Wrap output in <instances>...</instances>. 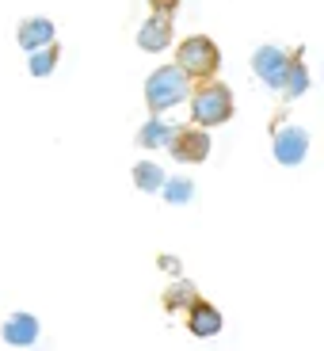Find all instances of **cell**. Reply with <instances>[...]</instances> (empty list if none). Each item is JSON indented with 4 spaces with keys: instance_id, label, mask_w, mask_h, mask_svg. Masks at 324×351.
Wrapping results in <instances>:
<instances>
[{
    "instance_id": "cell-1",
    "label": "cell",
    "mask_w": 324,
    "mask_h": 351,
    "mask_svg": "<svg viewBox=\"0 0 324 351\" xmlns=\"http://www.w3.org/2000/svg\"><path fill=\"white\" fill-rule=\"evenodd\" d=\"M218 65H221V50L206 35H191L175 46V69L187 80H210L218 73Z\"/></svg>"
},
{
    "instance_id": "cell-2",
    "label": "cell",
    "mask_w": 324,
    "mask_h": 351,
    "mask_svg": "<svg viewBox=\"0 0 324 351\" xmlns=\"http://www.w3.org/2000/svg\"><path fill=\"white\" fill-rule=\"evenodd\" d=\"M229 119H233V92H229V84L210 80V84H199L191 92V126L206 130V126H221Z\"/></svg>"
},
{
    "instance_id": "cell-3",
    "label": "cell",
    "mask_w": 324,
    "mask_h": 351,
    "mask_svg": "<svg viewBox=\"0 0 324 351\" xmlns=\"http://www.w3.org/2000/svg\"><path fill=\"white\" fill-rule=\"evenodd\" d=\"M187 96H191V80L175 69V65H160V69H153L149 80H145V104H149L153 114L172 111V107L184 104Z\"/></svg>"
},
{
    "instance_id": "cell-4",
    "label": "cell",
    "mask_w": 324,
    "mask_h": 351,
    "mask_svg": "<svg viewBox=\"0 0 324 351\" xmlns=\"http://www.w3.org/2000/svg\"><path fill=\"white\" fill-rule=\"evenodd\" d=\"M168 149H172V157L179 165H202L210 157V138L199 126H175L172 138H168Z\"/></svg>"
},
{
    "instance_id": "cell-5",
    "label": "cell",
    "mask_w": 324,
    "mask_h": 351,
    "mask_svg": "<svg viewBox=\"0 0 324 351\" xmlns=\"http://www.w3.org/2000/svg\"><path fill=\"white\" fill-rule=\"evenodd\" d=\"M309 153V130H301V126H282V130H275V160L286 168L301 165Z\"/></svg>"
},
{
    "instance_id": "cell-6",
    "label": "cell",
    "mask_w": 324,
    "mask_h": 351,
    "mask_svg": "<svg viewBox=\"0 0 324 351\" xmlns=\"http://www.w3.org/2000/svg\"><path fill=\"white\" fill-rule=\"evenodd\" d=\"M286 62L290 53H282L279 46H260L252 53V73L271 88H282V77H286Z\"/></svg>"
},
{
    "instance_id": "cell-7",
    "label": "cell",
    "mask_w": 324,
    "mask_h": 351,
    "mask_svg": "<svg viewBox=\"0 0 324 351\" xmlns=\"http://www.w3.org/2000/svg\"><path fill=\"white\" fill-rule=\"evenodd\" d=\"M221 313H218V306H210L206 298H199L191 309H187V328H191V336H199V340H210V336H218L221 332Z\"/></svg>"
},
{
    "instance_id": "cell-8",
    "label": "cell",
    "mask_w": 324,
    "mask_h": 351,
    "mask_svg": "<svg viewBox=\"0 0 324 351\" xmlns=\"http://www.w3.org/2000/svg\"><path fill=\"white\" fill-rule=\"evenodd\" d=\"M172 16H149L145 23H141L138 31V46L141 50H149V53H160L172 46Z\"/></svg>"
},
{
    "instance_id": "cell-9",
    "label": "cell",
    "mask_w": 324,
    "mask_h": 351,
    "mask_svg": "<svg viewBox=\"0 0 324 351\" xmlns=\"http://www.w3.org/2000/svg\"><path fill=\"white\" fill-rule=\"evenodd\" d=\"M16 43L23 50H42V46L53 43V23L46 16H35V19H23L16 31Z\"/></svg>"
},
{
    "instance_id": "cell-10",
    "label": "cell",
    "mask_w": 324,
    "mask_h": 351,
    "mask_svg": "<svg viewBox=\"0 0 324 351\" xmlns=\"http://www.w3.org/2000/svg\"><path fill=\"white\" fill-rule=\"evenodd\" d=\"M4 340H8L12 348H31V343L38 340V321L31 313H12L8 321H4Z\"/></svg>"
},
{
    "instance_id": "cell-11",
    "label": "cell",
    "mask_w": 324,
    "mask_h": 351,
    "mask_svg": "<svg viewBox=\"0 0 324 351\" xmlns=\"http://www.w3.org/2000/svg\"><path fill=\"white\" fill-rule=\"evenodd\" d=\"M175 126H168L160 114H153L149 123L138 130V145H145V149H160V145H168V138H172Z\"/></svg>"
},
{
    "instance_id": "cell-12",
    "label": "cell",
    "mask_w": 324,
    "mask_h": 351,
    "mask_svg": "<svg viewBox=\"0 0 324 351\" xmlns=\"http://www.w3.org/2000/svg\"><path fill=\"white\" fill-rule=\"evenodd\" d=\"M164 168L153 165V160H141V165H134V184H138V191H160L164 187Z\"/></svg>"
},
{
    "instance_id": "cell-13",
    "label": "cell",
    "mask_w": 324,
    "mask_h": 351,
    "mask_svg": "<svg viewBox=\"0 0 324 351\" xmlns=\"http://www.w3.org/2000/svg\"><path fill=\"white\" fill-rule=\"evenodd\" d=\"M58 62H62V50H58V43L42 46V50H31V77H50L53 69H58Z\"/></svg>"
},
{
    "instance_id": "cell-14",
    "label": "cell",
    "mask_w": 324,
    "mask_h": 351,
    "mask_svg": "<svg viewBox=\"0 0 324 351\" xmlns=\"http://www.w3.org/2000/svg\"><path fill=\"white\" fill-rule=\"evenodd\" d=\"M306 88H309L306 62H301V58H290V62H286V77H282V92H286V96H301Z\"/></svg>"
},
{
    "instance_id": "cell-15",
    "label": "cell",
    "mask_w": 324,
    "mask_h": 351,
    "mask_svg": "<svg viewBox=\"0 0 324 351\" xmlns=\"http://www.w3.org/2000/svg\"><path fill=\"white\" fill-rule=\"evenodd\" d=\"M195 302H199V290H195L191 282H175V287L164 290V309L168 313H175V309H191Z\"/></svg>"
},
{
    "instance_id": "cell-16",
    "label": "cell",
    "mask_w": 324,
    "mask_h": 351,
    "mask_svg": "<svg viewBox=\"0 0 324 351\" xmlns=\"http://www.w3.org/2000/svg\"><path fill=\"white\" fill-rule=\"evenodd\" d=\"M164 199L172 202V206H184V202H191V195H195V184L191 180H164Z\"/></svg>"
},
{
    "instance_id": "cell-17",
    "label": "cell",
    "mask_w": 324,
    "mask_h": 351,
    "mask_svg": "<svg viewBox=\"0 0 324 351\" xmlns=\"http://www.w3.org/2000/svg\"><path fill=\"white\" fill-rule=\"evenodd\" d=\"M153 16H172L175 19V8H179V0H149Z\"/></svg>"
},
{
    "instance_id": "cell-18",
    "label": "cell",
    "mask_w": 324,
    "mask_h": 351,
    "mask_svg": "<svg viewBox=\"0 0 324 351\" xmlns=\"http://www.w3.org/2000/svg\"><path fill=\"white\" fill-rule=\"evenodd\" d=\"M160 267L172 271V275H179V260H175V256H160Z\"/></svg>"
}]
</instances>
